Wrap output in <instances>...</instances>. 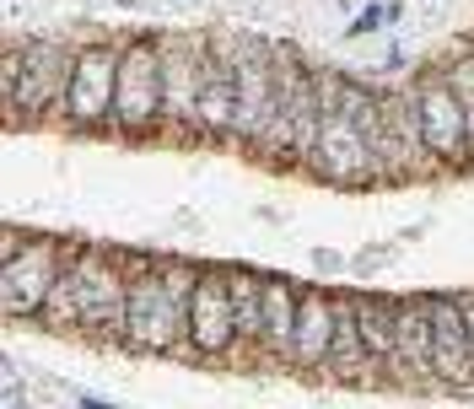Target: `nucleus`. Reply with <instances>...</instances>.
<instances>
[{"label": "nucleus", "instance_id": "obj_1", "mask_svg": "<svg viewBox=\"0 0 474 409\" xmlns=\"http://www.w3.org/2000/svg\"><path fill=\"white\" fill-rule=\"evenodd\" d=\"M200 280V264L183 259H130V318H124V351L135 356H167L183 351V313L189 291Z\"/></svg>", "mask_w": 474, "mask_h": 409}, {"label": "nucleus", "instance_id": "obj_2", "mask_svg": "<svg viewBox=\"0 0 474 409\" xmlns=\"http://www.w3.org/2000/svg\"><path fill=\"white\" fill-rule=\"evenodd\" d=\"M130 259L119 248L81 243L76 259L65 264V286L76 302V334L97 345H124V318H130Z\"/></svg>", "mask_w": 474, "mask_h": 409}, {"label": "nucleus", "instance_id": "obj_3", "mask_svg": "<svg viewBox=\"0 0 474 409\" xmlns=\"http://www.w3.org/2000/svg\"><path fill=\"white\" fill-rule=\"evenodd\" d=\"M76 248H81L76 237L27 232V237H22V248L0 259V313H5L11 324H22V318H32V324H38V313L49 307V297H54V286H59L65 264L76 259Z\"/></svg>", "mask_w": 474, "mask_h": 409}, {"label": "nucleus", "instance_id": "obj_4", "mask_svg": "<svg viewBox=\"0 0 474 409\" xmlns=\"http://www.w3.org/2000/svg\"><path fill=\"white\" fill-rule=\"evenodd\" d=\"M113 92H119V43L113 38H86L70 49V81L59 102V124L76 135L113 129Z\"/></svg>", "mask_w": 474, "mask_h": 409}, {"label": "nucleus", "instance_id": "obj_5", "mask_svg": "<svg viewBox=\"0 0 474 409\" xmlns=\"http://www.w3.org/2000/svg\"><path fill=\"white\" fill-rule=\"evenodd\" d=\"M113 129L130 140L167 129V119H162V38H124L119 43Z\"/></svg>", "mask_w": 474, "mask_h": 409}, {"label": "nucleus", "instance_id": "obj_6", "mask_svg": "<svg viewBox=\"0 0 474 409\" xmlns=\"http://www.w3.org/2000/svg\"><path fill=\"white\" fill-rule=\"evenodd\" d=\"M183 356L205 361V367L237 361V313H232L227 264H200V280H194L189 313H183Z\"/></svg>", "mask_w": 474, "mask_h": 409}, {"label": "nucleus", "instance_id": "obj_7", "mask_svg": "<svg viewBox=\"0 0 474 409\" xmlns=\"http://www.w3.org/2000/svg\"><path fill=\"white\" fill-rule=\"evenodd\" d=\"M410 92H416V113H421V135H426L432 162H437V167H459V173H470L474 167V156H470V113H464L459 86L448 81V70H443V65H421L416 81H410Z\"/></svg>", "mask_w": 474, "mask_h": 409}, {"label": "nucleus", "instance_id": "obj_8", "mask_svg": "<svg viewBox=\"0 0 474 409\" xmlns=\"http://www.w3.org/2000/svg\"><path fill=\"white\" fill-rule=\"evenodd\" d=\"M70 49H76V43H65V38H38V43H27L22 81H16V92L0 102L11 129L59 124V102H65V81H70Z\"/></svg>", "mask_w": 474, "mask_h": 409}, {"label": "nucleus", "instance_id": "obj_9", "mask_svg": "<svg viewBox=\"0 0 474 409\" xmlns=\"http://www.w3.org/2000/svg\"><path fill=\"white\" fill-rule=\"evenodd\" d=\"M221 54L232 59V81H237V124H232V146H254V135L264 129V113L275 102V43L254 38V32H216Z\"/></svg>", "mask_w": 474, "mask_h": 409}, {"label": "nucleus", "instance_id": "obj_10", "mask_svg": "<svg viewBox=\"0 0 474 409\" xmlns=\"http://www.w3.org/2000/svg\"><path fill=\"white\" fill-rule=\"evenodd\" d=\"M210 38H162V119L173 135H200V92H205Z\"/></svg>", "mask_w": 474, "mask_h": 409}, {"label": "nucleus", "instance_id": "obj_11", "mask_svg": "<svg viewBox=\"0 0 474 409\" xmlns=\"http://www.w3.org/2000/svg\"><path fill=\"white\" fill-rule=\"evenodd\" d=\"M378 173L389 183H410L437 173L426 135H421V113H416V92L410 86H383V140H378Z\"/></svg>", "mask_w": 474, "mask_h": 409}, {"label": "nucleus", "instance_id": "obj_12", "mask_svg": "<svg viewBox=\"0 0 474 409\" xmlns=\"http://www.w3.org/2000/svg\"><path fill=\"white\" fill-rule=\"evenodd\" d=\"M324 97V92H318ZM308 173L318 183H335V189H362V183H378V151L372 140L335 108H324V129H318V146L308 156Z\"/></svg>", "mask_w": 474, "mask_h": 409}, {"label": "nucleus", "instance_id": "obj_13", "mask_svg": "<svg viewBox=\"0 0 474 409\" xmlns=\"http://www.w3.org/2000/svg\"><path fill=\"white\" fill-rule=\"evenodd\" d=\"M432 361L437 388H474V334L464 318V297H432Z\"/></svg>", "mask_w": 474, "mask_h": 409}, {"label": "nucleus", "instance_id": "obj_14", "mask_svg": "<svg viewBox=\"0 0 474 409\" xmlns=\"http://www.w3.org/2000/svg\"><path fill=\"white\" fill-rule=\"evenodd\" d=\"M389 383H399V388H432L437 383V361H432V297H405L399 302Z\"/></svg>", "mask_w": 474, "mask_h": 409}, {"label": "nucleus", "instance_id": "obj_15", "mask_svg": "<svg viewBox=\"0 0 474 409\" xmlns=\"http://www.w3.org/2000/svg\"><path fill=\"white\" fill-rule=\"evenodd\" d=\"M335 313H340V297H335V291L302 286L297 334H291V372H297V378H324L329 345H335Z\"/></svg>", "mask_w": 474, "mask_h": 409}, {"label": "nucleus", "instance_id": "obj_16", "mask_svg": "<svg viewBox=\"0 0 474 409\" xmlns=\"http://www.w3.org/2000/svg\"><path fill=\"white\" fill-rule=\"evenodd\" d=\"M297 307H302V280H291V275H270V280H264V340H259L254 367H291Z\"/></svg>", "mask_w": 474, "mask_h": 409}, {"label": "nucleus", "instance_id": "obj_17", "mask_svg": "<svg viewBox=\"0 0 474 409\" xmlns=\"http://www.w3.org/2000/svg\"><path fill=\"white\" fill-rule=\"evenodd\" d=\"M329 383L340 388H362V383H378V367L362 345V324H356V297H340V313H335V345H329V367H324Z\"/></svg>", "mask_w": 474, "mask_h": 409}, {"label": "nucleus", "instance_id": "obj_18", "mask_svg": "<svg viewBox=\"0 0 474 409\" xmlns=\"http://www.w3.org/2000/svg\"><path fill=\"white\" fill-rule=\"evenodd\" d=\"M264 270L248 264H227V286H232V313H237V361L254 367L259 340H264Z\"/></svg>", "mask_w": 474, "mask_h": 409}, {"label": "nucleus", "instance_id": "obj_19", "mask_svg": "<svg viewBox=\"0 0 474 409\" xmlns=\"http://www.w3.org/2000/svg\"><path fill=\"white\" fill-rule=\"evenodd\" d=\"M356 324H362V345H367L378 378H389L394 329H399V302H394V297H356Z\"/></svg>", "mask_w": 474, "mask_h": 409}, {"label": "nucleus", "instance_id": "obj_20", "mask_svg": "<svg viewBox=\"0 0 474 409\" xmlns=\"http://www.w3.org/2000/svg\"><path fill=\"white\" fill-rule=\"evenodd\" d=\"M22 65H27V43H5V54H0V102L16 92V81H22Z\"/></svg>", "mask_w": 474, "mask_h": 409}, {"label": "nucleus", "instance_id": "obj_21", "mask_svg": "<svg viewBox=\"0 0 474 409\" xmlns=\"http://www.w3.org/2000/svg\"><path fill=\"white\" fill-rule=\"evenodd\" d=\"M383 16H389V5H367V11L351 22V38H362V32H378V27H383Z\"/></svg>", "mask_w": 474, "mask_h": 409}, {"label": "nucleus", "instance_id": "obj_22", "mask_svg": "<svg viewBox=\"0 0 474 409\" xmlns=\"http://www.w3.org/2000/svg\"><path fill=\"white\" fill-rule=\"evenodd\" d=\"M464 318H470V334H474V291L464 297Z\"/></svg>", "mask_w": 474, "mask_h": 409}, {"label": "nucleus", "instance_id": "obj_23", "mask_svg": "<svg viewBox=\"0 0 474 409\" xmlns=\"http://www.w3.org/2000/svg\"><path fill=\"white\" fill-rule=\"evenodd\" d=\"M81 409H113L108 399H81Z\"/></svg>", "mask_w": 474, "mask_h": 409}]
</instances>
